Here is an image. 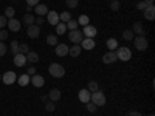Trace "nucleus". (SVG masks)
I'll list each match as a JSON object with an SVG mask.
<instances>
[{
    "label": "nucleus",
    "mask_w": 155,
    "mask_h": 116,
    "mask_svg": "<svg viewBox=\"0 0 155 116\" xmlns=\"http://www.w3.org/2000/svg\"><path fill=\"white\" fill-rule=\"evenodd\" d=\"M81 45H78V44H74L71 48H68V54L71 56V57H78V56H79L81 54Z\"/></svg>",
    "instance_id": "22"
},
{
    "label": "nucleus",
    "mask_w": 155,
    "mask_h": 116,
    "mask_svg": "<svg viewBox=\"0 0 155 116\" xmlns=\"http://www.w3.org/2000/svg\"><path fill=\"white\" fill-rule=\"evenodd\" d=\"M126 116H141V113L140 111H129Z\"/></svg>",
    "instance_id": "47"
},
{
    "label": "nucleus",
    "mask_w": 155,
    "mask_h": 116,
    "mask_svg": "<svg viewBox=\"0 0 155 116\" xmlns=\"http://www.w3.org/2000/svg\"><path fill=\"white\" fill-rule=\"evenodd\" d=\"M146 6H147V5H146L144 2H138V3H137V9H140V11H144Z\"/></svg>",
    "instance_id": "44"
},
{
    "label": "nucleus",
    "mask_w": 155,
    "mask_h": 116,
    "mask_svg": "<svg viewBox=\"0 0 155 116\" xmlns=\"http://www.w3.org/2000/svg\"><path fill=\"white\" fill-rule=\"evenodd\" d=\"M6 39H8V31H5V30H0V42L6 40Z\"/></svg>",
    "instance_id": "42"
},
{
    "label": "nucleus",
    "mask_w": 155,
    "mask_h": 116,
    "mask_svg": "<svg viewBox=\"0 0 155 116\" xmlns=\"http://www.w3.org/2000/svg\"><path fill=\"white\" fill-rule=\"evenodd\" d=\"M47 22L50 25H54V27H56V25L59 23V14L56 11H48L47 12Z\"/></svg>",
    "instance_id": "8"
},
{
    "label": "nucleus",
    "mask_w": 155,
    "mask_h": 116,
    "mask_svg": "<svg viewBox=\"0 0 155 116\" xmlns=\"http://www.w3.org/2000/svg\"><path fill=\"white\" fill-rule=\"evenodd\" d=\"M34 12L37 16H41V17H44L47 12H48V8H47V5H42V3H37L36 6H34Z\"/></svg>",
    "instance_id": "18"
},
{
    "label": "nucleus",
    "mask_w": 155,
    "mask_h": 116,
    "mask_svg": "<svg viewBox=\"0 0 155 116\" xmlns=\"http://www.w3.org/2000/svg\"><path fill=\"white\" fill-rule=\"evenodd\" d=\"M61 92H59V88H51L50 90V93H48V99L50 101H53V102H56V101H59L61 99Z\"/></svg>",
    "instance_id": "19"
},
{
    "label": "nucleus",
    "mask_w": 155,
    "mask_h": 116,
    "mask_svg": "<svg viewBox=\"0 0 155 116\" xmlns=\"http://www.w3.org/2000/svg\"><path fill=\"white\" fill-rule=\"evenodd\" d=\"M143 2H144L146 5H153V2H155V0H143Z\"/></svg>",
    "instance_id": "48"
},
{
    "label": "nucleus",
    "mask_w": 155,
    "mask_h": 116,
    "mask_svg": "<svg viewBox=\"0 0 155 116\" xmlns=\"http://www.w3.org/2000/svg\"><path fill=\"white\" fill-rule=\"evenodd\" d=\"M14 14H16V9L14 8H11V6H8V8H5V17L6 19H12V17H14Z\"/></svg>",
    "instance_id": "31"
},
{
    "label": "nucleus",
    "mask_w": 155,
    "mask_h": 116,
    "mask_svg": "<svg viewBox=\"0 0 155 116\" xmlns=\"http://www.w3.org/2000/svg\"><path fill=\"white\" fill-rule=\"evenodd\" d=\"M78 3H79V0H67V6L70 9H74L78 6Z\"/></svg>",
    "instance_id": "39"
},
{
    "label": "nucleus",
    "mask_w": 155,
    "mask_h": 116,
    "mask_svg": "<svg viewBox=\"0 0 155 116\" xmlns=\"http://www.w3.org/2000/svg\"><path fill=\"white\" fill-rule=\"evenodd\" d=\"M65 25H67V30H70V31L78 30V27H79V25H78V22H76V20H73V19H70Z\"/></svg>",
    "instance_id": "32"
},
{
    "label": "nucleus",
    "mask_w": 155,
    "mask_h": 116,
    "mask_svg": "<svg viewBox=\"0 0 155 116\" xmlns=\"http://www.w3.org/2000/svg\"><path fill=\"white\" fill-rule=\"evenodd\" d=\"M107 48H109V51H115L116 48H118V40H116V39H109L107 40Z\"/></svg>",
    "instance_id": "26"
},
{
    "label": "nucleus",
    "mask_w": 155,
    "mask_h": 116,
    "mask_svg": "<svg viewBox=\"0 0 155 116\" xmlns=\"http://www.w3.org/2000/svg\"><path fill=\"white\" fill-rule=\"evenodd\" d=\"M2 81H3L5 85H11L17 81V76H16L14 71H6L5 74H2Z\"/></svg>",
    "instance_id": "6"
},
{
    "label": "nucleus",
    "mask_w": 155,
    "mask_h": 116,
    "mask_svg": "<svg viewBox=\"0 0 155 116\" xmlns=\"http://www.w3.org/2000/svg\"><path fill=\"white\" fill-rule=\"evenodd\" d=\"M120 8H121V3L118 2V0H112L110 2V9L112 11H120Z\"/></svg>",
    "instance_id": "35"
},
{
    "label": "nucleus",
    "mask_w": 155,
    "mask_h": 116,
    "mask_svg": "<svg viewBox=\"0 0 155 116\" xmlns=\"http://www.w3.org/2000/svg\"><path fill=\"white\" fill-rule=\"evenodd\" d=\"M30 84H33L36 88H41V87H44L45 81H44V77H42V76L34 74V76H31V81H30Z\"/></svg>",
    "instance_id": "15"
},
{
    "label": "nucleus",
    "mask_w": 155,
    "mask_h": 116,
    "mask_svg": "<svg viewBox=\"0 0 155 116\" xmlns=\"http://www.w3.org/2000/svg\"><path fill=\"white\" fill-rule=\"evenodd\" d=\"M90 96H92V93H90L87 88L79 90V93H78V98H79V101L82 102V104H87V102H90Z\"/></svg>",
    "instance_id": "9"
},
{
    "label": "nucleus",
    "mask_w": 155,
    "mask_h": 116,
    "mask_svg": "<svg viewBox=\"0 0 155 116\" xmlns=\"http://www.w3.org/2000/svg\"><path fill=\"white\" fill-rule=\"evenodd\" d=\"M109 2H112V0H109Z\"/></svg>",
    "instance_id": "51"
},
{
    "label": "nucleus",
    "mask_w": 155,
    "mask_h": 116,
    "mask_svg": "<svg viewBox=\"0 0 155 116\" xmlns=\"http://www.w3.org/2000/svg\"><path fill=\"white\" fill-rule=\"evenodd\" d=\"M25 56H27V62H30V63H36V62H39V54L36 53V51H31V50H30Z\"/></svg>",
    "instance_id": "21"
},
{
    "label": "nucleus",
    "mask_w": 155,
    "mask_h": 116,
    "mask_svg": "<svg viewBox=\"0 0 155 116\" xmlns=\"http://www.w3.org/2000/svg\"><path fill=\"white\" fill-rule=\"evenodd\" d=\"M41 99H42L44 102H47V101H48V96H47V95H42V96H41Z\"/></svg>",
    "instance_id": "49"
},
{
    "label": "nucleus",
    "mask_w": 155,
    "mask_h": 116,
    "mask_svg": "<svg viewBox=\"0 0 155 116\" xmlns=\"http://www.w3.org/2000/svg\"><path fill=\"white\" fill-rule=\"evenodd\" d=\"M6 50H8V48H6V45H5L3 42H0V57L6 54Z\"/></svg>",
    "instance_id": "41"
},
{
    "label": "nucleus",
    "mask_w": 155,
    "mask_h": 116,
    "mask_svg": "<svg viewBox=\"0 0 155 116\" xmlns=\"http://www.w3.org/2000/svg\"><path fill=\"white\" fill-rule=\"evenodd\" d=\"M68 39H70L73 44H78V45H79V44L82 42V39H84V34H82V31H79V30H73V31H70Z\"/></svg>",
    "instance_id": "5"
},
{
    "label": "nucleus",
    "mask_w": 155,
    "mask_h": 116,
    "mask_svg": "<svg viewBox=\"0 0 155 116\" xmlns=\"http://www.w3.org/2000/svg\"><path fill=\"white\" fill-rule=\"evenodd\" d=\"M87 90H88L90 93H95V92H98V90H99L98 82H96V81H90V82H88V88H87Z\"/></svg>",
    "instance_id": "29"
},
{
    "label": "nucleus",
    "mask_w": 155,
    "mask_h": 116,
    "mask_svg": "<svg viewBox=\"0 0 155 116\" xmlns=\"http://www.w3.org/2000/svg\"><path fill=\"white\" fill-rule=\"evenodd\" d=\"M0 81H2V74H0Z\"/></svg>",
    "instance_id": "50"
},
{
    "label": "nucleus",
    "mask_w": 155,
    "mask_h": 116,
    "mask_svg": "<svg viewBox=\"0 0 155 116\" xmlns=\"http://www.w3.org/2000/svg\"><path fill=\"white\" fill-rule=\"evenodd\" d=\"M116 59H120L123 62H127L129 59L132 57V53H130V50H129L127 47H120V48H116Z\"/></svg>",
    "instance_id": "2"
},
{
    "label": "nucleus",
    "mask_w": 155,
    "mask_h": 116,
    "mask_svg": "<svg viewBox=\"0 0 155 116\" xmlns=\"http://www.w3.org/2000/svg\"><path fill=\"white\" fill-rule=\"evenodd\" d=\"M48 71L53 77H64V74H65V68H64L61 63H51L48 67Z\"/></svg>",
    "instance_id": "3"
},
{
    "label": "nucleus",
    "mask_w": 155,
    "mask_h": 116,
    "mask_svg": "<svg viewBox=\"0 0 155 116\" xmlns=\"http://www.w3.org/2000/svg\"><path fill=\"white\" fill-rule=\"evenodd\" d=\"M134 45L138 51H146L147 50V39L144 36H137L134 39Z\"/></svg>",
    "instance_id": "4"
},
{
    "label": "nucleus",
    "mask_w": 155,
    "mask_h": 116,
    "mask_svg": "<svg viewBox=\"0 0 155 116\" xmlns=\"http://www.w3.org/2000/svg\"><path fill=\"white\" fill-rule=\"evenodd\" d=\"M27 33H28V36L31 39H37L39 36H41V27H37V25H30Z\"/></svg>",
    "instance_id": "12"
},
{
    "label": "nucleus",
    "mask_w": 155,
    "mask_h": 116,
    "mask_svg": "<svg viewBox=\"0 0 155 116\" xmlns=\"http://www.w3.org/2000/svg\"><path fill=\"white\" fill-rule=\"evenodd\" d=\"M85 105H87V110H88L90 113H95V111L98 110V107H96V105L93 104V102H92V101H90V102H87V104H85Z\"/></svg>",
    "instance_id": "38"
},
{
    "label": "nucleus",
    "mask_w": 155,
    "mask_h": 116,
    "mask_svg": "<svg viewBox=\"0 0 155 116\" xmlns=\"http://www.w3.org/2000/svg\"><path fill=\"white\" fill-rule=\"evenodd\" d=\"M54 108H56V107H54V102H53V101H47V102H45V110H47V111L51 113V111H54Z\"/></svg>",
    "instance_id": "37"
},
{
    "label": "nucleus",
    "mask_w": 155,
    "mask_h": 116,
    "mask_svg": "<svg viewBox=\"0 0 155 116\" xmlns=\"http://www.w3.org/2000/svg\"><path fill=\"white\" fill-rule=\"evenodd\" d=\"M150 116H153V114H150Z\"/></svg>",
    "instance_id": "52"
},
{
    "label": "nucleus",
    "mask_w": 155,
    "mask_h": 116,
    "mask_svg": "<svg viewBox=\"0 0 155 116\" xmlns=\"http://www.w3.org/2000/svg\"><path fill=\"white\" fill-rule=\"evenodd\" d=\"M70 19H71V16H70V12H68V11H64V12H61V14H59V22L67 23Z\"/></svg>",
    "instance_id": "28"
},
{
    "label": "nucleus",
    "mask_w": 155,
    "mask_h": 116,
    "mask_svg": "<svg viewBox=\"0 0 155 116\" xmlns=\"http://www.w3.org/2000/svg\"><path fill=\"white\" fill-rule=\"evenodd\" d=\"M143 14H144V19L146 20H153L155 19V6L153 5H147L146 6V9L143 11Z\"/></svg>",
    "instance_id": "10"
},
{
    "label": "nucleus",
    "mask_w": 155,
    "mask_h": 116,
    "mask_svg": "<svg viewBox=\"0 0 155 116\" xmlns=\"http://www.w3.org/2000/svg\"><path fill=\"white\" fill-rule=\"evenodd\" d=\"M82 34L85 36V37H90V39H93L96 34H98V30H96V27H93V25H85L84 27V31H82Z\"/></svg>",
    "instance_id": "7"
},
{
    "label": "nucleus",
    "mask_w": 155,
    "mask_h": 116,
    "mask_svg": "<svg viewBox=\"0 0 155 116\" xmlns=\"http://www.w3.org/2000/svg\"><path fill=\"white\" fill-rule=\"evenodd\" d=\"M123 37L126 40H134V31L132 30H124L123 31Z\"/></svg>",
    "instance_id": "33"
},
{
    "label": "nucleus",
    "mask_w": 155,
    "mask_h": 116,
    "mask_svg": "<svg viewBox=\"0 0 155 116\" xmlns=\"http://www.w3.org/2000/svg\"><path fill=\"white\" fill-rule=\"evenodd\" d=\"M28 51H30V45H28V44H22V45H19V53L27 54Z\"/></svg>",
    "instance_id": "36"
},
{
    "label": "nucleus",
    "mask_w": 155,
    "mask_h": 116,
    "mask_svg": "<svg viewBox=\"0 0 155 116\" xmlns=\"http://www.w3.org/2000/svg\"><path fill=\"white\" fill-rule=\"evenodd\" d=\"M68 48H70V47H67L65 44H58L56 48H54V51H56V54H58L59 57H64V56L68 54Z\"/></svg>",
    "instance_id": "11"
},
{
    "label": "nucleus",
    "mask_w": 155,
    "mask_h": 116,
    "mask_svg": "<svg viewBox=\"0 0 155 116\" xmlns=\"http://www.w3.org/2000/svg\"><path fill=\"white\" fill-rule=\"evenodd\" d=\"M90 101H92L96 107H102V105H106V95L98 90V92L92 93V96H90Z\"/></svg>",
    "instance_id": "1"
},
{
    "label": "nucleus",
    "mask_w": 155,
    "mask_h": 116,
    "mask_svg": "<svg viewBox=\"0 0 155 116\" xmlns=\"http://www.w3.org/2000/svg\"><path fill=\"white\" fill-rule=\"evenodd\" d=\"M76 22H78V25H82V27H85V25L90 23V19H88V16L82 14V16H79V19H78Z\"/></svg>",
    "instance_id": "30"
},
{
    "label": "nucleus",
    "mask_w": 155,
    "mask_h": 116,
    "mask_svg": "<svg viewBox=\"0 0 155 116\" xmlns=\"http://www.w3.org/2000/svg\"><path fill=\"white\" fill-rule=\"evenodd\" d=\"M8 27H9V30L11 31H14V33H17L19 30H20V20H17V19H14V17H12V19H8Z\"/></svg>",
    "instance_id": "17"
},
{
    "label": "nucleus",
    "mask_w": 155,
    "mask_h": 116,
    "mask_svg": "<svg viewBox=\"0 0 155 116\" xmlns=\"http://www.w3.org/2000/svg\"><path fill=\"white\" fill-rule=\"evenodd\" d=\"M116 60H118V59H116V53H115V51H109V53H106L104 56H102V62H104V63H115Z\"/></svg>",
    "instance_id": "16"
},
{
    "label": "nucleus",
    "mask_w": 155,
    "mask_h": 116,
    "mask_svg": "<svg viewBox=\"0 0 155 116\" xmlns=\"http://www.w3.org/2000/svg\"><path fill=\"white\" fill-rule=\"evenodd\" d=\"M81 48L90 51V50H93L95 48V39H90V37H85L82 39V42H81Z\"/></svg>",
    "instance_id": "13"
},
{
    "label": "nucleus",
    "mask_w": 155,
    "mask_h": 116,
    "mask_svg": "<svg viewBox=\"0 0 155 116\" xmlns=\"http://www.w3.org/2000/svg\"><path fill=\"white\" fill-rule=\"evenodd\" d=\"M37 3H39V0H27V5H28V6H33V8H34Z\"/></svg>",
    "instance_id": "46"
},
{
    "label": "nucleus",
    "mask_w": 155,
    "mask_h": 116,
    "mask_svg": "<svg viewBox=\"0 0 155 116\" xmlns=\"http://www.w3.org/2000/svg\"><path fill=\"white\" fill-rule=\"evenodd\" d=\"M30 81H31V76H28L27 73L17 77V82H19V85H20V87H27V85L30 84Z\"/></svg>",
    "instance_id": "20"
},
{
    "label": "nucleus",
    "mask_w": 155,
    "mask_h": 116,
    "mask_svg": "<svg viewBox=\"0 0 155 116\" xmlns=\"http://www.w3.org/2000/svg\"><path fill=\"white\" fill-rule=\"evenodd\" d=\"M14 65L16 67H25L27 65V56L22 54V53H17L14 56Z\"/></svg>",
    "instance_id": "14"
},
{
    "label": "nucleus",
    "mask_w": 155,
    "mask_h": 116,
    "mask_svg": "<svg viewBox=\"0 0 155 116\" xmlns=\"http://www.w3.org/2000/svg\"><path fill=\"white\" fill-rule=\"evenodd\" d=\"M11 53H12V56H16L19 53V42L17 40H12L11 42Z\"/></svg>",
    "instance_id": "34"
},
{
    "label": "nucleus",
    "mask_w": 155,
    "mask_h": 116,
    "mask_svg": "<svg viewBox=\"0 0 155 116\" xmlns=\"http://www.w3.org/2000/svg\"><path fill=\"white\" fill-rule=\"evenodd\" d=\"M47 44L51 45V47H56V45H58V36H56V34L47 36Z\"/></svg>",
    "instance_id": "27"
},
{
    "label": "nucleus",
    "mask_w": 155,
    "mask_h": 116,
    "mask_svg": "<svg viewBox=\"0 0 155 116\" xmlns=\"http://www.w3.org/2000/svg\"><path fill=\"white\" fill-rule=\"evenodd\" d=\"M65 31H67V25L64 23V22H59V23L56 25V34L62 36V34H65Z\"/></svg>",
    "instance_id": "25"
},
{
    "label": "nucleus",
    "mask_w": 155,
    "mask_h": 116,
    "mask_svg": "<svg viewBox=\"0 0 155 116\" xmlns=\"http://www.w3.org/2000/svg\"><path fill=\"white\" fill-rule=\"evenodd\" d=\"M44 23H45V19L41 17V16H37V19H34V25H37V27H41Z\"/></svg>",
    "instance_id": "40"
},
{
    "label": "nucleus",
    "mask_w": 155,
    "mask_h": 116,
    "mask_svg": "<svg viewBox=\"0 0 155 116\" xmlns=\"http://www.w3.org/2000/svg\"><path fill=\"white\" fill-rule=\"evenodd\" d=\"M6 23H8V19H6L5 16H0V28L6 27Z\"/></svg>",
    "instance_id": "43"
},
{
    "label": "nucleus",
    "mask_w": 155,
    "mask_h": 116,
    "mask_svg": "<svg viewBox=\"0 0 155 116\" xmlns=\"http://www.w3.org/2000/svg\"><path fill=\"white\" fill-rule=\"evenodd\" d=\"M22 22L25 23V25H34V16L33 14H30V12H27V14L23 16V19H22Z\"/></svg>",
    "instance_id": "24"
},
{
    "label": "nucleus",
    "mask_w": 155,
    "mask_h": 116,
    "mask_svg": "<svg viewBox=\"0 0 155 116\" xmlns=\"http://www.w3.org/2000/svg\"><path fill=\"white\" fill-rule=\"evenodd\" d=\"M36 71H37V70H36L34 67H30V68L27 70V74H28V76H34V74H36Z\"/></svg>",
    "instance_id": "45"
},
{
    "label": "nucleus",
    "mask_w": 155,
    "mask_h": 116,
    "mask_svg": "<svg viewBox=\"0 0 155 116\" xmlns=\"http://www.w3.org/2000/svg\"><path fill=\"white\" fill-rule=\"evenodd\" d=\"M12 2H14V0H12Z\"/></svg>",
    "instance_id": "53"
},
{
    "label": "nucleus",
    "mask_w": 155,
    "mask_h": 116,
    "mask_svg": "<svg viewBox=\"0 0 155 116\" xmlns=\"http://www.w3.org/2000/svg\"><path fill=\"white\" fill-rule=\"evenodd\" d=\"M134 34H138V36H144V28H143V23L141 22H135L134 23Z\"/></svg>",
    "instance_id": "23"
}]
</instances>
